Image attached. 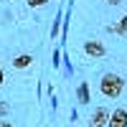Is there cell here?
I'll use <instances>...</instances> for the list:
<instances>
[{
	"instance_id": "6da1fadb",
	"label": "cell",
	"mask_w": 127,
	"mask_h": 127,
	"mask_svg": "<svg viewBox=\"0 0 127 127\" xmlns=\"http://www.w3.org/2000/svg\"><path fill=\"white\" fill-rule=\"evenodd\" d=\"M99 89H102V94L107 99H117L125 92V79L120 76V74H104L102 81H99Z\"/></svg>"
},
{
	"instance_id": "7a4b0ae2",
	"label": "cell",
	"mask_w": 127,
	"mask_h": 127,
	"mask_svg": "<svg viewBox=\"0 0 127 127\" xmlns=\"http://www.w3.org/2000/svg\"><path fill=\"white\" fill-rule=\"evenodd\" d=\"M84 54L92 56V59H102L107 54V48H104V43H99V41H87V43H84Z\"/></svg>"
},
{
	"instance_id": "3957f363",
	"label": "cell",
	"mask_w": 127,
	"mask_h": 127,
	"mask_svg": "<svg viewBox=\"0 0 127 127\" xmlns=\"http://www.w3.org/2000/svg\"><path fill=\"white\" fill-rule=\"evenodd\" d=\"M107 127H127V109H114L109 112V120H107Z\"/></svg>"
},
{
	"instance_id": "277c9868",
	"label": "cell",
	"mask_w": 127,
	"mask_h": 127,
	"mask_svg": "<svg viewBox=\"0 0 127 127\" xmlns=\"http://www.w3.org/2000/svg\"><path fill=\"white\" fill-rule=\"evenodd\" d=\"M107 120H109V112L104 109V107H99L97 112L92 114V122H89V127H104V125H107Z\"/></svg>"
},
{
	"instance_id": "5b68a950",
	"label": "cell",
	"mask_w": 127,
	"mask_h": 127,
	"mask_svg": "<svg viewBox=\"0 0 127 127\" xmlns=\"http://www.w3.org/2000/svg\"><path fill=\"white\" fill-rule=\"evenodd\" d=\"M31 64H33V56L31 54H20V56L13 59V69H28Z\"/></svg>"
},
{
	"instance_id": "8992f818",
	"label": "cell",
	"mask_w": 127,
	"mask_h": 127,
	"mask_svg": "<svg viewBox=\"0 0 127 127\" xmlns=\"http://www.w3.org/2000/svg\"><path fill=\"white\" fill-rule=\"evenodd\" d=\"M76 94H79V104H89V84H87V81L79 84Z\"/></svg>"
},
{
	"instance_id": "52a82bcc",
	"label": "cell",
	"mask_w": 127,
	"mask_h": 127,
	"mask_svg": "<svg viewBox=\"0 0 127 127\" xmlns=\"http://www.w3.org/2000/svg\"><path fill=\"white\" fill-rule=\"evenodd\" d=\"M112 31H117V33H127V15H122V18H120V23L114 26Z\"/></svg>"
},
{
	"instance_id": "ba28073f",
	"label": "cell",
	"mask_w": 127,
	"mask_h": 127,
	"mask_svg": "<svg viewBox=\"0 0 127 127\" xmlns=\"http://www.w3.org/2000/svg\"><path fill=\"white\" fill-rule=\"evenodd\" d=\"M46 3H48V0H28V5H31V8H43Z\"/></svg>"
},
{
	"instance_id": "9c48e42d",
	"label": "cell",
	"mask_w": 127,
	"mask_h": 127,
	"mask_svg": "<svg viewBox=\"0 0 127 127\" xmlns=\"http://www.w3.org/2000/svg\"><path fill=\"white\" fill-rule=\"evenodd\" d=\"M8 112V104H3V102H0V114H5Z\"/></svg>"
},
{
	"instance_id": "30bf717a",
	"label": "cell",
	"mask_w": 127,
	"mask_h": 127,
	"mask_svg": "<svg viewBox=\"0 0 127 127\" xmlns=\"http://www.w3.org/2000/svg\"><path fill=\"white\" fill-rule=\"evenodd\" d=\"M107 3H109V5H120L122 0H107Z\"/></svg>"
},
{
	"instance_id": "8fae6325",
	"label": "cell",
	"mask_w": 127,
	"mask_h": 127,
	"mask_svg": "<svg viewBox=\"0 0 127 127\" xmlns=\"http://www.w3.org/2000/svg\"><path fill=\"white\" fill-rule=\"evenodd\" d=\"M3 79H5V74H3V69H0V87H3Z\"/></svg>"
},
{
	"instance_id": "7c38bea8",
	"label": "cell",
	"mask_w": 127,
	"mask_h": 127,
	"mask_svg": "<svg viewBox=\"0 0 127 127\" xmlns=\"http://www.w3.org/2000/svg\"><path fill=\"white\" fill-rule=\"evenodd\" d=\"M0 127H13V125H10V122H0Z\"/></svg>"
}]
</instances>
